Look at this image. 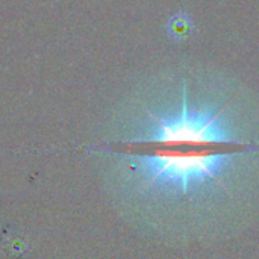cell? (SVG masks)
Segmentation results:
<instances>
[{"instance_id":"obj_1","label":"cell","mask_w":259,"mask_h":259,"mask_svg":"<svg viewBox=\"0 0 259 259\" xmlns=\"http://www.w3.org/2000/svg\"><path fill=\"white\" fill-rule=\"evenodd\" d=\"M212 147L114 156L126 211L170 243L217 241L244 231L259 215V147Z\"/></svg>"},{"instance_id":"obj_2","label":"cell","mask_w":259,"mask_h":259,"mask_svg":"<svg viewBox=\"0 0 259 259\" xmlns=\"http://www.w3.org/2000/svg\"><path fill=\"white\" fill-rule=\"evenodd\" d=\"M127 143L156 147L232 146L259 147V112L234 97L191 96L188 83L179 93L138 102L121 129Z\"/></svg>"},{"instance_id":"obj_3","label":"cell","mask_w":259,"mask_h":259,"mask_svg":"<svg viewBox=\"0 0 259 259\" xmlns=\"http://www.w3.org/2000/svg\"><path fill=\"white\" fill-rule=\"evenodd\" d=\"M194 24L190 20V17L187 14H176L167 24V32L170 36H173L175 39H185L191 30H193Z\"/></svg>"}]
</instances>
